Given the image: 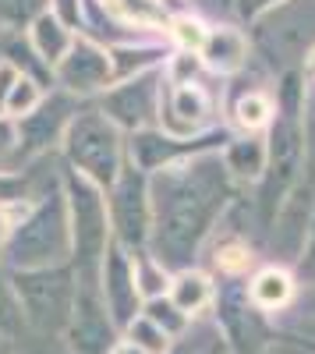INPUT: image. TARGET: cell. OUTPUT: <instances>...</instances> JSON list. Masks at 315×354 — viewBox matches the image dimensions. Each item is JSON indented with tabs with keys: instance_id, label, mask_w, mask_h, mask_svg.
<instances>
[{
	"instance_id": "16",
	"label": "cell",
	"mask_w": 315,
	"mask_h": 354,
	"mask_svg": "<svg viewBox=\"0 0 315 354\" xmlns=\"http://www.w3.org/2000/svg\"><path fill=\"white\" fill-rule=\"evenodd\" d=\"M266 163H269V145L262 138H241L227 149V170H231L234 177L255 181V177L266 174Z\"/></svg>"
},
{
	"instance_id": "3",
	"label": "cell",
	"mask_w": 315,
	"mask_h": 354,
	"mask_svg": "<svg viewBox=\"0 0 315 354\" xmlns=\"http://www.w3.org/2000/svg\"><path fill=\"white\" fill-rule=\"evenodd\" d=\"M64 198H68V216H71V241H75V266H78V283L96 287L103 255L110 248V227H106V205L103 188L85 181L78 170L64 174Z\"/></svg>"
},
{
	"instance_id": "33",
	"label": "cell",
	"mask_w": 315,
	"mask_h": 354,
	"mask_svg": "<svg viewBox=\"0 0 315 354\" xmlns=\"http://www.w3.org/2000/svg\"><path fill=\"white\" fill-rule=\"evenodd\" d=\"M15 138H18V131L4 121V117H0V160H8V156L15 153V145H18Z\"/></svg>"
},
{
	"instance_id": "12",
	"label": "cell",
	"mask_w": 315,
	"mask_h": 354,
	"mask_svg": "<svg viewBox=\"0 0 315 354\" xmlns=\"http://www.w3.org/2000/svg\"><path fill=\"white\" fill-rule=\"evenodd\" d=\"M71 124V103L64 96H53L50 103H39L28 117H21V124H18V145H15V153L25 160V156H36L43 149H50V142L68 131Z\"/></svg>"
},
{
	"instance_id": "25",
	"label": "cell",
	"mask_w": 315,
	"mask_h": 354,
	"mask_svg": "<svg viewBox=\"0 0 315 354\" xmlns=\"http://www.w3.org/2000/svg\"><path fill=\"white\" fill-rule=\"evenodd\" d=\"M39 103H43V100H39V85H36L32 78H18L15 88H11V96H8V113L28 117Z\"/></svg>"
},
{
	"instance_id": "15",
	"label": "cell",
	"mask_w": 315,
	"mask_h": 354,
	"mask_svg": "<svg viewBox=\"0 0 315 354\" xmlns=\"http://www.w3.org/2000/svg\"><path fill=\"white\" fill-rule=\"evenodd\" d=\"M32 46H36V53L43 57L46 64H61L64 57H68V50L75 46V39H71V32L64 28L61 18L39 15L32 21Z\"/></svg>"
},
{
	"instance_id": "17",
	"label": "cell",
	"mask_w": 315,
	"mask_h": 354,
	"mask_svg": "<svg viewBox=\"0 0 315 354\" xmlns=\"http://www.w3.org/2000/svg\"><path fill=\"white\" fill-rule=\"evenodd\" d=\"M202 57L216 68V71H234L245 64V39L234 32V28H213L206 36Z\"/></svg>"
},
{
	"instance_id": "1",
	"label": "cell",
	"mask_w": 315,
	"mask_h": 354,
	"mask_svg": "<svg viewBox=\"0 0 315 354\" xmlns=\"http://www.w3.org/2000/svg\"><path fill=\"white\" fill-rule=\"evenodd\" d=\"M227 202V170L216 160H195L184 170H163L153 202V245L160 266H184L209 234Z\"/></svg>"
},
{
	"instance_id": "6",
	"label": "cell",
	"mask_w": 315,
	"mask_h": 354,
	"mask_svg": "<svg viewBox=\"0 0 315 354\" xmlns=\"http://www.w3.org/2000/svg\"><path fill=\"white\" fill-rule=\"evenodd\" d=\"M110 223L121 248H142L153 238V198L138 167H124L110 188Z\"/></svg>"
},
{
	"instance_id": "14",
	"label": "cell",
	"mask_w": 315,
	"mask_h": 354,
	"mask_svg": "<svg viewBox=\"0 0 315 354\" xmlns=\"http://www.w3.org/2000/svg\"><path fill=\"white\" fill-rule=\"evenodd\" d=\"M188 153H195L191 142H174V138H163L156 131H138L131 138V160L138 170H156V167L166 170L170 160L188 156Z\"/></svg>"
},
{
	"instance_id": "29",
	"label": "cell",
	"mask_w": 315,
	"mask_h": 354,
	"mask_svg": "<svg viewBox=\"0 0 315 354\" xmlns=\"http://www.w3.org/2000/svg\"><path fill=\"white\" fill-rule=\"evenodd\" d=\"M174 32H178V39H181V46H188V50H202L206 46V28H202V21H191V18H184V21H178L174 25Z\"/></svg>"
},
{
	"instance_id": "20",
	"label": "cell",
	"mask_w": 315,
	"mask_h": 354,
	"mask_svg": "<svg viewBox=\"0 0 315 354\" xmlns=\"http://www.w3.org/2000/svg\"><path fill=\"white\" fill-rule=\"evenodd\" d=\"M170 301H174L184 315L188 312H198L206 301H209V280L198 277V273H181L170 287Z\"/></svg>"
},
{
	"instance_id": "19",
	"label": "cell",
	"mask_w": 315,
	"mask_h": 354,
	"mask_svg": "<svg viewBox=\"0 0 315 354\" xmlns=\"http://www.w3.org/2000/svg\"><path fill=\"white\" fill-rule=\"evenodd\" d=\"M25 330H28V322H25V312H21V301H18L15 280L0 270V337L11 340V337H21Z\"/></svg>"
},
{
	"instance_id": "7",
	"label": "cell",
	"mask_w": 315,
	"mask_h": 354,
	"mask_svg": "<svg viewBox=\"0 0 315 354\" xmlns=\"http://www.w3.org/2000/svg\"><path fill=\"white\" fill-rule=\"evenodd\" d=\"M269 163H266V185H262V209L266 216L280 213V205L287 202L291 195V185L298 177V167H301V128L294 121H283L276 124L273 138H269Z\"/></svg>"
},
{
	"instance_id": "35",
	"label": "cell",
	"mask_w": 315,
	"mask_h": 354,
	"mask_svg": "<svg viewBox=\"0 0 315 354\" xmlns=\"http://www.w3.org/2000/svg\"><path fill=\"white\" fill-rule=\"evenodd\" d=\"M298 337H305V344L315 347V319H305L301 326H298Z\"/></svg>"
},
{
	"instance_id": "24",
	"label": "cell",
	"mask_w": 315,
	"mask_h": 354,
	"mask_svg": "<svg viewBox=\"0 0 315 354\" xmlns=\"http://www.w3.org/2000/svg\"><path fill=\"white\" fill-rule=\"evenodd\" d=\"M46 8V0H0V21L4 25H32Z\"/></svg>"
},
{
	"instance_id": "4",
	"label": "cell",
	"mask_w": 315,
	"mask_h": 354,
	"mask_svg": "<svg viewBox=\"0 0 315 354\" xmlns=\"http://www.w3.org/2000/svg\"><path fill=\"white\" fill-rule=\"evenodd\" d=\"M25 322L36 330V337H61L68 333V322L78 301V273L68 266H50V270H21L11 277Z\"/></svg>"
},
{
	"instance_id": "13",
	"label": "cell",
	"mask_w": 315,
	"mask_h": 354,
	"mask_svg": "<svg viewBox=\"0 0 315 354\" xmlns=\"http://www.w3.org/2000/svg\"><path fill=\"white\" fill-rule=\"evenodd\" d=\"M312 195L308 192H291L287 202L280 205V213H276V234H273V241L276 248H283L287 255H298L305 248V234L312 227Z\"/></svg>"
},
{
	"instance_id": "28",
	"label": "cell",
	"mask_w": 315,
	"mask_h": 354,
	"mask_svg": "<svg viewBox=\"0 0 315 354\" xmlns=\"http://www.w3.org/2000/svg\"><path fill=\"white\" fill-rule=\"evenodd\" d=\"M15 354H75V351L64 347L57 337H28V340H21V347Z\"/></svg>"
},
{
	"instance_id": "18",
	"label": "cell",
	"mask_w": 315,
	"mask_h": 354,
	"mask_svg": "<svg viewBox=\"0 0 315 354\" xmlns=\"http://www.w3.org/2000/svg\"><path fill=\"white\" fill-rule=\"evenodd\" d=\"M170 117H174L178 124H184L188 131L198 128L206 121V113H209V100L202 88H195V85H178L174 93H170Z\"/></svg>"
},
{
	"instance_id": "32",
	"label": "cell",
	"mask_w": 315,
	"mask_h": 354,
	"mask_svg": "<svg viewBox=\"0 0 315 354\" xmlns=\"http://www.w3.org/2000/svg\"><path fill=\"white\" fill-rule=\"evenodd\" d=\"M298 270L305 280H315V216H312V227H308V245L301 248V262Z\"/></svg>"
},
{
	"instance_id": "38",
	"label": "cell",
	"mask_w": 315,
	"mask_h": 354,
	"mask_svg": "<svg viewBox=\"0 0 315 354\" xmlns=\"http://www.w3.org/2000/svg\"><path fill=\"white\" fill-rule=\"evenodd\" d=\"M0 354H15V347H11V344H8L4 337H0Z\"/></svg>"
},
{
	"instance_id": "5",
	"label": "cell",
	"mask_w": 315,
	"mask_h": 354,
	"mask_svg": "<svg viewBox=\"0 0 315 354\" xmlns=\"http://www.w3.org/2000/svg\"><path fill=\"white\" fill-rule=\"evenodd\" d=\"M71 167L96 188H113L121 177V131L103 110H78L64 131Z\"/></svg>"
},
{
	"instance_id": "8",
	"label": "cell",
	"mask_w": 315,
	"mask_h": 354,
	"mask_svg": "<svg viewBox=\"0 0 315 354\" xmlns=\"http://www.w3.org/2000/svg\"><path fill=\"white\" fill-rule=\"evenodd\" d=\"M68 347L75 354H106L113 347V319L99 298L96 287H82L78 283V301L75 315L68 322Z\"/></svg>"
},
{
	"instance_id": "22",
	"label": "cell",
	"mask_w": 315,
	"mask_h": 354,
	"mask_svg": "<svg viewBox=\"0 0 315 354\" xmlns=\"http://www.w3.org/2000/svg\"><path fill=\"white\" fill-rule=\"evenodd\" d=\"M103 4L117 18L135 21V25H163L166 21V11L160 8V0H103Z\"/></svg>"
},
{
	"instance_id": "23",
	"label": "cell",
	"mask_w": 315,
	"mask_h": 354,
	"mask_svg": "<svg viewBox=\"0 0 315 354\" xmlns=\"http://www.w3.org/2000/svg\"><path fill=\"white\" fill-rule=\"evenodd\" d=\"M128 330H131V344L142 347L146 354H163V351H166V333L156 326L149 315H138Z\"/></svg>"
},
{
	"instance_id": "30",
	"label": "cell",
	"mask_w": 315,
	"mask_h": 354,
	"mask_svg": "<svg viewBox=\"0 0 315 354\" xmlns=\"http://www.w3.org/2000/svg\"><path fill=\"white\" fill-rule=\"evenodd\" d=\"M25 177H15V174H0V205H8V202H18L25 195Z\"/></svg>"
},
{
	"instance_id": "11",
	"label": "cell",
	"mask_w": 315,
	"mask_h": 354,
	"mask_svg": "<svg viewBox=\"0 0 315 354\" xmlns=\"http://www.w3.org/2000/svg\"><path fill=\"white\" fill-rule=\"evenodd\" d=\"M110 78H113V57L82 39H75L68 57L57 64V82L71 93H93V88H103Z\"/></svg>"
},
{
	"instance_id": "31",
	"label": "cell",
	"mask_w": 315,
	"mask_h": 354,
	"mask_svg": "<svg viewBox=\"0 0 315 354\" xmlns=\"http://www.w3.org/2000/svg\"><path fill=\"white\" fill-rule=\"evenodd\" d=\"M18 68L11 61H0V113H8V96H11V88L18 82Z\"/></svg>"
},
{
	"instance_id": "27",
	"label": "cell",
	"mask_w": 315,
	"mask_h": 354,
	"mask_svg": "<svg viewBox=\"0 0 315 354\" xmlns=\"http://www.w3.org/2000/svg\"><path fill=\"white\" fill-rule=\"evenodd\" d=\"M266 117H269V100L259 93H251L238 103V124L241 128H259V124H266Z\"/></svg>"
},
{
	"instance_id": "37",
	"label": "cell",
	"mask_w": 315,
	"mask_h": 354,
	"mask_svg": "<svg viewBox=\"0 0 315 354\" xmlns=\"http://www.w3.org/2000/svg\"><path fill=\"white\" fill-rule=\"evenodd\" d=\"M110 354H146L142 347H135V344H121V347H113Z\"/></svg>"
},
{
	"instance_id": "2",
	"label": "cell",
	"mask_w": 315,
	"mask_h": 354,
	"mask_svg": "<svg viewBox=\"0 0 315 354\" xmlns=\"http://www.w3.org/2000/svg\"><path fill=\"white\" fill-rule=\"evenodd\" d=\"M71 252H75L71 216H68V198L61 192L43 195L39 205L28 209V216L11 230V238L4 245V255L15 266V273L68 266Z\"/></svg>"
},
{
	"instance_id": "10",
	"label": "cell",
	"mask_w": 315,
	"mask_h": 354,
	"mask_svg": "<svg viewBox=\"0 0 315 354\" xmlns=\"http://www.w3.org/2000/svg\"><path fill=\"white\" fill-rule=\"evenodd\" d=\"M103 113L117 128H146V124H153V117H156V78L153 75L128 78L121 88L106 93Z\"/></svg>"
},
{
	"instance_id": "26",
	"label": "cell",
	"mask_w": 315,
	"mask_h": 354,
	"mask_svg": "<svg viewBox=\"0 0 315 354\" xmlns=\"http://www.w3.org/2000/svg\"><path fill=\"white\" fill-rule=\"evenodd\" d=\"M146 315L156 322V326H160L163 333H178V330L184 326V312H181L174 301H170V298H166V301L153 298V301H149V308H146Z\"/></svg>"
},
{
	"instance_id": "9",
	"label": "cell",
	"mask_w": 315,
	"mask_h": 354,
	"mask_svg": "<svg viewBox=\"0 0 315 354\" xmlns=\"http://www.w3.org/2000/svg\"><path fill=\"white\" fill-rule=\"evenodd\" d=\"M99 298L110 312L113 322H121V326H131L138 319V280H135V262L124 255L121 245H110L106 255H103V270H99Z\"/></svg>"
},
{
	"instance_id": "39",
	"label": "cell",
	"mask_w": 315,
	"mask_h": 354,
	"mask_svg": "<svg viewBox=\"0 0 315 354\" xmlns=\"http://www.w3.org/2000/svg\"><path fill=\"white\" fill-rule=\"evenodd\" d=\"M308 68H312V75H315V50H312V61H308Z\"/></svg>"
},
{
	"instance_id": "36",
	"label": "cell",
	"mask_w": 315,
	"mask_h": 354,
	"mask_svg": "<svg viewBox=\"0 0 315 354\" xmlns=\"http://www.w3.org/2000/svg\"><path fill=\"white\" fill-rule=\"evenodd\" d=\"M8 238H11V223H8L4 209H0V245H8Z\"/></svg>"
},
{
	"instance_id": "34",
	"label": "cell",
	"mask_w": 315,
	"mask_h": 354,
	"mask_svg": "<svg viewBox=\"0 0 315 354\" xmlns=\"http://www.w3.org/2000/svg\"><path fill=\"white\" fill-rule=\"evenodd\" d=\"M269 4H276V0H241V15L245 18H255L259 11H266Z\"/></svg>"
},
{
	"instance_id": "21",
	"label": "cell",
	"mask_w": 315,
	"mask_h": 354,
	"mask_svg": "<svg viewBox=\"0 0 315 354\" xmlns=\"http://www.w3.org/2000/svg\"><path fill=\"white\" fill-rule=\"evenodd\" d=\"M287 298H291V280L283 277L280 270H266V273L255 277V283H251V301L259 305V308H280Z\"/></svg>"
}]
</instances>
